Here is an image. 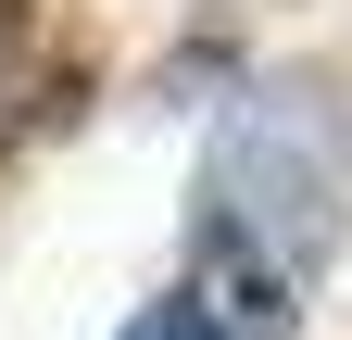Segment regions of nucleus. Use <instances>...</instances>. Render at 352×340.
Returning a JSON list of instances; mask_svg holds the SVG:
<instances>
[{"label": "nucleus", "instance_id": "nucleus-1", "mask_svg": "<svg viewBox=\"0 0 352 340\" xmlns=\"http://www.w3.org/2000/svg\"><path fill=\"white\" fill-rule=\"evenodd\" d=\"M340 202H352V114L315 76H264L227 101L201 151V202H189V303L227 340H289L302 290L340 252Z\"/></svg>", "mask_w": 352, "mask_h": 340}, {"label": "nucleus", "instance_id": "nucleus-2", "mask_svg": "<svg viewBox=\"0 0 352 340\" xmlns=\"http://www.w3.org/2000/svg\"><path fill=\"white\" fill-rule=\"evenodd\" d=\"M51 101V25H38V0H0V151L38 126Z\"/></svg>", "mask_w": 352, "mask_h": 340}, {"label": "nucleus", "instance_id": "nucleus-3", "mask_svg": "<svg viewBox=\"0 0 352 340\" xmlns=\"http://www.w3.org/2000/svg\"><path fill=\"white\" fill-rule=\"evenodd\" d=\"M113 340H227V328H214V315L189 303V290H151V303H139V315H126Z\"/></svg>", "mask_w": 352, "mask_h": 340}]
</instances>
